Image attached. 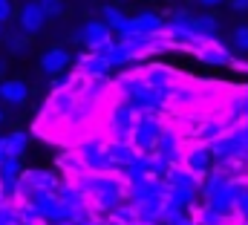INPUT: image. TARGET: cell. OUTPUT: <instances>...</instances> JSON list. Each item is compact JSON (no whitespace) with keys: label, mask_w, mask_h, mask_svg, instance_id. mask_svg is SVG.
Wrapping results in <instances>:
<instances>
[{"label":"cell","mask_w":248,"mask_h":225,"mask_svg":"<svg viewBox=\"0 0 248 225\" xmlns=\"http://www.w3.org/2000/svg\"><path fill=\"white\" fill-rule=\"evenodd\" d=\"M41 6H44V12L49 15V17H58L63 12V0H38Z\"/></svg>","instance_id":"cell-12"},{"label":"cell","mask_w":248,"mask_h":225,"mask_svg":"<svg viewBox=\"0 0 248 225\" xmlns=\"http://www.w3.org/2000/svg\"><path fill=\"white\" fill-rule=\"evenodd\" d=\"M234 44H237L243 52H248V23H243V26L234 29Z\"/></svg>","instance_id":"cell-13"},{"label":"cell","mask_w":248,"mask_h":225,"mask_svg":"<svg viewBox=\"0 0 248 225\" xmlns=\"http://www.w3.org/2000/svg\"><path fill=\"white\" fill-rule=\"evenodd\" d=\"M46 20H49V15L44 12V6L38 0H29L20 6V32L23 35H38L46 26Z\"/></svg>","instance_id":"cell-4"},{"label":"cell","mask_w":248,"mask_h":225,"mask_svg":"<svg viewBox=\"0 0 248 225\" xmlns=\"http://www.w3.org/2000/svg\"><path fill=\"white\" fill-rule=\"evenodd\" d=\"M26 147H29V136L26 133H9V136H3V150H6L9 159H20L26 153Z\"/></svg>","instance_id":"cell-9"},{"label":"cell","mask_w":248,"mask_h":225,"mask_svg":"<svg viewBox=\"0 0 248 225\" xmlns=\"http://www.w3.org/2000/svg\"><path fill=\"white\" fill-rule=\"evenodd\" d=\"M165 29V20L156 15V12H139L136 17H130L127 29L122 35H144V38H156L159 32Z\"/></svg>","instance_id":"cell-3"},{"label":"cell","mask_w":248,"mask_h":225,"mask_svg":"<svg viewBox=\"0 0 248 225\" xmlns=\"http://www.w3.org/2000/svg\"><path fill=\"white\" fill-rule=\"evenodd\" d=\"M0 35H3V23H0Z\"/></svg>","instance_id":"cell-23"},{"label":"cell","mask_w":248,"mask_h":225,"mask_svg":"<svg viewBox=\"0 0 248 225\" xmlns=\"http://www.w3.org/2000/svg\"><path fill=\"white\" fill-rule=\"evenodd\" d=\"M12 15H15V6H12V0H0V23L12 20Z\"/></svg>","instance_id":"cell-14"},{"label":"cell","mask_w":248,"mask_h":225,"mask_svg":"<svg viewBox=\"0 0 248 225\" xmlns=\"http://www.w3.org/2000/svg\"><path fill=\"white\" fill-rule=\"evenodd\" d=\"M173 225H199V223H196L193 217H179V220H176Z\"/></svg>","instance_id":"cell-17"},{"label":"cell","mask_w":248,"mask_h":225,"mask_svg":"<svg viewBox=\"0 0 248 225\" xmlns=\"http://www.w3.org/2000/svg\"><path fill=\"white\" fill-rule=\"evenodd\" d=\"M101 20H104L113 32H119V35H122L124 29H127V23H130V17L124 15L122 9H116V6H104V9H101Z\"/></svg>","instance_id":"cell-10"},{"label":"cell","mask_w":248,"mask_h":225,"mask_svg":"<svg viewBox=\"0 0 248 225\" xmlns=\"http://www.w3.org/2000/svg\"><path fill=\"white\" fill-rule=\"evenodd\" d=\"M0 98H3L6 104H12V107L26 104V98H29L26 81H20V78H6V81L0 84Z\"/></svg>","instance_id":"cell-6"},{"label":"cell","mask_w":248,"mask_h":225,"mask_svg":"<svg viewBox=\"0 0 248 225\" xmlns=\"http://www.w3.org/2000/svg\"><path fill=\"white\" fill-rule=\"evenodd\" d=\"M20 188H23L26 196L44 193V191H55V188H58V176L49 173V170H23V176H20Z\"/></svg>","instance_id":"cell-2"},{"label":"cell","mask_w":248,"mask_h":225,"mask_svg":"<svg viewBox=\"0 0 248 225\" xmlns=\"http://www.w3.org/2000/svg\"><path fill=\"white\" fill-rule=\"evenodd\" d=\"M75 64H78V72L81 75H87V78H104L110 69H113V61L107 55H101V52H84V55L75 58Z\"/></svg>","instance_id":"cell-5"},{"label":"cell","mask_w":248,"mask_h":225,"mask_svg":"<svg viewBox=\"0 0 248 225\" xmlns=\"http://www.w3.org/2000/svg\"><path fill=\"white\" fill-rule=\"evenodd\" d=\"M205 9H214V6H219V3H225V0H199Z\"/></svg>","instance_id":"cell-18"},{"label":"cell","mask_w":248,"mask_h":225,"mask_svg":"<svg viewBox=\"0 0 248 225\" xmlns=\"http://www.w3.org/2000/svg\"><path fill=\"white\" fill-rule=\"evenodd\" d=\"M52 225H75V223H52Z\"/></svg>","instance_id":"cell-21"},{"label":"cell","mask_w":248,"mask_h":225,"mask_svg":"<svg viewBox=\"0 0 248 225\" xmlns=\"http://www.w3.org/2000/svg\"><path fill=\"white\" fill-rule=\"evenodd\" d=\"M9 49H12V52H23V38H20V35H12V38H9Z\"/></svg>","instance_id":"cell-15"},{"label":"cell","mask_w":248,"mask_h":225,"mask_svg":"<svg viewBox=\"0 0 248 225\" xmlns=\"http://www.w3.org/2000/svg\"><path fill=\"white\" fill-rule=\"evenodd\" d=\"M3 159H6V150H3V139H0V165H3Z\"/></svg>","instance_id":"cell-19"},{"label":"cell","mask_w":248,"mask_h":225,"mask_svg":"<svg viewBox=\"0 0 248 225\" xmlns=\"http://www.w3.org/2000/svg\"><path fill=\"white\" fill-rule=\"evenodd\" d=\"M3 69H6V61H0V75H3Z\"/></svg>","instance_id":"cell-20"},{"label":"cell","mask_w":248,"mask_h":225,"mask_svg":"<svg viewBox=\"0 0 248 225\" xmlns=\"http://www.w3.org/2000/svg\"><path fill=\"white\" fill-rule=\"evenodd\" d=\"M110 32H113V29H110L104 20H90V23H84V29H81V41L87 44L90 52H101V55H107V49L113 47Z\"/></svg>","instance_id":"cell-1"},{"label":"cell","mask_w":248,"mask_h":225,"mask_svg":"<svg viewBox=\"0 0 248 225\" xmlns=\"http://www.w3.org/2000/svg\"><path fill=\"white\" fill-rule=\"evenodd\" d=\"M193 29H196L199 35L217 38V29H219V23H217V17H211V15H193Z\"/></svg>","instance_id":"cell-11"},{"label":"cell","mask_w":248,"mask_h":225,"mask_svg":"<svg viewBox=\"0 0 248 225\" xmlns=\"http://www.w3.org/2000/svg\"><path fill=\"white\" fill-rule=\"evenodd\" d=\"M69 66V52L66 49H46L44 55H41V69L44 72H49V75H58V72H63Z\"/></svg>","instance_id":"cell-8"},{"label":"cell","mask_w":248,"mask_h":225,"mask_svg":"<svg viewBox=\"0 0 248 225\" xmlns=\"http://www.w3.org/2000/svg\"><path fill=\"white\" fill-rule=\"evenodd\" d=\"M234 12H248V0H228Z\"/></svg>","instance_id":"cell-16"},{"label":"cell","mask_w":248,"mask_h":225,"mask_svg":"<svg viewBox=\"0 0 248 225\" xmlns=\"http://www.w3.org/2000/svg\"><path fill=\"white\" fill-rule=\"evenodd\" d=\"M211 156H214V153H208L202 145H190V147L185 150V159H182V165H185L187 170H193L196 176H202L205 170L211 168Z\"/></svg>","instance_id":"cell-7"},{"label":"cell","mask_w":248,"mask_h":225,"mask_svg":"<svg viewBox=\"0 0 248 225\" xmlns=\"http://www.w3.org/2000/svg\"><path fill=\"white\" fill-rule=\"evenodd\" d=\"M0 124H3V110H0Z\"/></svg>","instance_id":"cell-22"}]
</instances>
